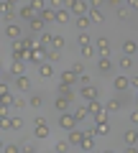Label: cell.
Masks as SVG:
<instances>
[{
	"mask_svg": "<svg viewBox=\"0 0 138 153\" xmlns=\"http://www.w3.org/2000/svg\"><path fill=\"white\" fill-rule=\"evenodd\" d=\"M77 117H74V112H61V117H59V125L61 128H64V130L66 133H69V130H74V128H77Z\"/></svg>",
	"mask_w": 138,
	"mask_h": 153,
	"instance_id": "obj_1",
	"label": "cell"
},
{
	"mask_svg": "<svg viewBox=\"0 0 138 153\" xmlns=\"http://www.w3.org/2000/svg\"><path fill=\"white\" fill-rule=\"evenodd\" d=\"M77 94H79L82 100H87V102H90V100H97V97H100V89H97V87H92V84H82Z\"/></svg>",
	"mask_w": 138,
	"mask_h": 153,
	"instance_id": "obj_2",
	"label": "cell"
},
{
	"mask_svg": "<svg viewBox=\"0 0 138 153\" xmlns=\"http://www.w3.org/2000/svg\"><path fill=\"white\" fill-rule=\"evenodd\" d=\"M87 112L92 115V117H100V115L107 112V110H105V105L100 102V97H97V100H90V102H87Z\"/></svg>",
	"mask_w": 138,
	"mask_h": 153,
	"instance_id": "obj_3",
	"label": "cell"
},
{
	"mask_svg": "<svg viewBox=\"0 0 138 153\" xmlns=\"http://www.w3.org/2000/svg\"><path fill=\"white\" fill-rule=\"evenodd\" d=\"M95 49H97L100 56H110V41H107L105 36H97V41H95Z\"/></svg>",
	"mask_w": 138,
	"mask_h": 153,
	"instance_id": "obj_4",
	"label": "cell"
},
{
	"mask_svg": "<svg viewBox=\"0 0 138 153\" xmlns=\"http://www.w3.org/2000/svg\"><path fill=\"white\" fill-rule=\"evenodd\" d=\"M77 79H79V76L74 74L72 69H64V71L59 74V84H69V87H74V84H77Z\"/></svg>",
	"mask_w": 138,
	"mask_h": 153,
	"instance_id": "obj_5",
	"label": "cell"
},
{
	"mask_svg": "<svg viewBox=\"0 0 138 153\" xmlns=\"http://www.w3.org/2000/svg\"><path fill=\"white\" fill-rule=\"evenodd\" d=\"M90 5L84 3V0H74L72 5H69V13H74V16H87Z\"/></svg>",
	"mask_w": 138,
	"mask_h": 153,
	"instance_id": "obj_6",
	"label": "cell"
},
{
	"mask_svg": "<svg viewBox=\"0 0 138 153\" xmlns=\"http://www.w3.org/2000/svg\"><path fill=\"white\" fill-rule=\"evenodd\" d=\"M28 28H31L33 33H44V31H46V21H44L41 16H36V18L28 21Z\"/></svg>",
	"mask_w": 138,
	"mask_h": 153,
	"instance_id": "obj_7",
	"label": "cell"
},
{
	"mask_svg": "<svg viewBox=\"0 0 138 153\" xmlns=\"http://www.w3.org/2000/svg\"><path fill=\"white\" fill-rule=\"evenodd\" d=\"M5 36L10 38V41H18V38H23V31H21V26H16V23H8L5 26Z\"/></svg>",
	"mask_w": 138,
	"mask_h": 153,
	"instance_id": "obj_8",
	"label": "cell"
},
{
	"mask_svg": "<svg viewBox=\"0 0 138 153\" xmlns=\"http://www.w3.org/2000/svg\"><path fill=\"white\" fill-rule=\"evenodd\" d=\"M0 18H5L8 23H10L13 18H16V8H13V5H8L5 0H3V3H0Z\"/></svg>",
	"mask_w": 138,
	"mask_h": 153,
	"instance_id": "obj_9",
	"label": "cell"
},
{
	"mask_svg": "<svg viewBox=\"0 0 138 153\" xmlns=\"http://www.w3.org/2000/svg\"><path fill=\"white\" fill-rule=\"evenodd\" d=\"M39 76H41V79H51V76H54V64L41 61V64H39Z\"/></svg>",
	"mask_w": 138,
	"mask_h": 153,
	"instance_id": "obj_10",
	"label": "cell"
},
{
	"mask_svg": "<svg viewBox=\"0 0 138 153\" xmlns=\"http://www.w3.org/2000/svg\"><path fill=\"white\" fill-rule=\"evenodd\" d=\"M113 87H115V92H125V89L131 87V79H128V76H115V79H113Z\"/></svg>",
	"mask_w": 138,
	"mask_h": 153,
	"instance_id": "obj_11",
	"label": "cell"
},
{
	"mask_svg": "<svg viewBox=\"0 0 138 153\" xmlns=\"http://www.w3.org/2000/svg\"><path fill=\"white\" fill-rule=\"evenodd\" d=\"M82 138H84V130H77V128L66 133V140L72 143V146H79V143H82Z\"/></svg>",
	"mask_w": 138,
	"mask_h": 153,
	"instance_id": "obj_12",
	"label": "cell"
},
{
	"mask_svg": "<svg viewBox=\"0 0 138 153\" xmlns=\"http://www.w3.org/2000/svg\"><path fill=\"white\" fill-rule=\"evenodd\" d=\"M16 89H18V92H28V89H31V79H28L26 74L16 76Z\"/></svg>",
	"mask_w": 138,
	"mask_h": 153,
	"instance_id": "obj_13",
	"label": "cell"
},
{
	"mask_svg": "<svg viewBox=\"0 0 138 153\" xmlns=\"http://www.w3.org/2000/svg\"><path fill=\"white\" fill-rule=\"evenodd\" d=\"M10 74H13V76H23V74H26V61H16V59H13Z\"/></svg>",
	"mask_w": 138,
	"mask_h": 153,
	"instance_id": "obj_14",
	"label": "cell"
},
{
	"mask_svg": "<svg viewBox=\"0 0 138 153\" xmlns=\"http://www.w3.org/2000/svg\"><path fill=\"white\" fill-rule=\"evenodd\" d=\"M18 16H21L23 21H31V18H36V16H39V13L33 10L31 5H23V8H18Z\"/></svg>",
	"mask_w": 138,
	"mask_h": 153,
	"instance_id": "obj_15",
	"label": "cell"
},
{
	"mask_svg": "<svg viewBox=\"0 0 138 153\" xmlns=\"http://www.w3.org/2000/svg\"><path fill=\"white\" fill-rule=\"evenodd\" d=\"M136 51H138V44L133 41V38H128V41H123V54H125V56H133Z\"/></svg>",
	"mask_w": 138,
	"mask_h": 153,
	"instance_id": "obj_16",
	"label": "cell"
},
{
	"mask_svg": "<svg viewBox=\"0 0 138 153\" xmlns=\"http://www.w3.org/2000/svg\"><path fill=\"white\" fill-rule=\"evenodd\" d=\"M69 105H72V100H69V97H56V100H54V107L59 110V112H66Z\"/></svg>",
	"mask_w": 138,
	"mask_h": 153,
	"instance_id": "obj_17",
	"label": "cell"
},
{
	"mask_svg": "<svg viewBox=\"0 0 138 153\" xmlns=\"http://www.w3.org/2000/svg\"><path fill=\"white\" fill-rule=\"evenodd\" d=\"M123 140H125V146H136V143H138V130H133V128L125 130V133H123Z\"/></svg>",
	"mask_w": 138,
	"mask_h": 153,
	"instance_id": "obj_18",
	"label": "cell"
},
{
	"mask_svg": "<svg viewBox=\"0 0 138 153\" xmlns=\"http://www.w3.org/2000/svg\"><path fill=\"white\" fill-rule=\"evenodd\" d=\"M59 94L61 97H69V100H77V92H74V87H69V84H59Z\"/></svg>",
	"mask_w": 138,
	"mask_h": 153,
	"instance_id": "obj_19",
	"label": "cell"
},
{
	"mask_svg": "<svg viewBox=\"0 0 138 153\" xmlns=\"http://www.w3.org/2000/svg\"><path fill=\"white\" fill-rule=\"evenodd\" d=\"M69 18H72L69 8H59V10H56V23H69Z\"/></svg>",
	"mask_w": 138,
	"mask_h": 153,
	"instance_id": "obj_20",
	"label": "cell"
},
{
	"mask_svg": "<svg viewBox=\"0 0 138 153\" xmlns=\"http://www.w3.org/2000/svg\"><path fill=\"white\" fill-rule=\"evenodd\" d=\"M97 66H100V71H105V74H107V71H113V61L107 59V56H100V59H97Z\"/></svg>",
	"mask_w": 138,
	"mask_h": 153,
	"instance_id": "obj_21",
	"label": "cell"
},
{
	"mask_svg": "<svg viewBox=\"0 0 138 153\" xmlns=\"http://www.w3.org/2000/svg\"><path fill=\"white\" fill-rule=\"evenodd\" d=\"M33 138H49V125H33Z\"/></svg>",
	"mask_w": 138,
	"mask_h": 153,
	"instance_id": "obj_22",
	"label": "cell"
},
{
	"mask_svg": "<svg viewBox=\"0 0 138 153\" xmlns=\"http://www.w3.org/2000/svg\"><path fill=\"white\" fill-rule=\"evenodd\" d=\"M87 16H90V21H92V23H102V18H105L102 13H100V8H90Z\"/></svg>",
	"mask_w": 138,
	"mask_h": 153,
	"instance_id": "obj_23",
	"label": "cell"
},
{
	"mask_svg": "<svg viewBox=\"0 0 138 153\" xmlns=\"http://www.w3.org/2000/svg\"><path fill=\"white\" fill-rule=\"evenodd\" d=\"M39 16L44 18L46 23H51V21H56V10H54V8H44V10H41Z\"/></svg>",
	"mask_w": 138,
	"mask_h": 153,
	"instance_id": "obj_24",
	"label": "cell"
},
{
	"mask_svg": "<svg viewBox=\"0 0 138 153\" xmlns=\"http://www.w3.org/2000/svg\"><path fill=\"white\" fill-rule=\"evenodd\" d=\"M69 148H72V143H69V140H56L54 153H69Z\"/></svg>",
	"mask_w": 138,
	"mask_h": 153,
	"instance_id": "obj_25",
	"label": "cell"
},
{
	"mask_svg": "<svg viewBox=\"0 0 138 153\" xmlns=\"http://www.w3.org/2000/svg\"><path fill=\"white\" fill-rule=\"evenodd\" d=\"M51 49H56V51H61V49H64V36L54 33V38H51Z\"/></svg>",
	"mask_w": 138,
	"mask_h": 153,
	"instance_id": "obj_26",
	"label": "cell"
},
{
	"mask_svg": "<svg viewBox=\"0 0 138 153\" xmlns=\"http://www.w3.org/2000/svg\"><path fill=\"white\" fill-rule=\"evenodd\" d=\"M41 105H44V97H41V94H33V97H28V107H33V110H39Z\"/></svg>",
	"mask_w": 138,
	"mask_h": 153,
	"instance_id": "obj_27",
	"label": "cell"
},
{
	"mask_svg": "<svg viewBox=\"0 0 138 153\" xmlns=\"http://www.w3.org/2000/svg\"><path fill=\"white\" fill-rule=\"evenodd\" d=\"M51 38H54V33L44 31V33H41V38H39V44H41V46H46V49H51Z\"/></svg>",
	"mask_w": 138,
	"mask_h": 153,
	"instance_id": "obj_28",
	"label": "cell"
},
{
	"mask_svg": "<svg viewBox=\"0 0 138 153\" xmlns=\"http://www.w3.org/2000/svg\"><path fill=\"white\" fill-rule=\"evenodd\" d=\"M120 107H123L120 100H107V102H105V110H107V112H118Z\"/></svg>",
	"mask_w": 138,
	"mask_h": 153,
	"instance_id": "obj_29",
	"label": "cell"
},
{
	"mask_svg": "<svg viewBox=\"0 0 138 153\" xmlns=\"http://www.w3.org/2000/svg\"><path fill=\"white\" fill-rule=\"evenodd\" d=\"M77 26L82 28V31H87V28L92 26V21H90V16H77Z\"/></svg>",
	"mask_w": 138,
	"mask_h": 153,
	"instance_id": "obj_30",
	"label": "cell"
},
{
	"mask_svg": "<svg viewBox=\"0 0 138 153\" xmlns=\"http://www.w3.org/2000/svg\"><path fill=\"white\" fill-rule=\"evenodd\" d=\"M95 128H97V135H102V138L110 135V123H97Z\"/></svg>",
	"mask_w": 138,
	"mask_h": 153,
	"instance_id": "obj_31",
	"label": "cell"
},
{
	"mask_svg": "<svg viewBox=\"0 0 138 153\" xmlns=\"http://www.w3.org/2000/svg\"><path fill=\"white\" fill-rule=\"evenodd\" d=\"M36 44H39V41H33V38H28V36H23V38H21V46H23V49H26V51L36 49Z\"/></svg>",
	"mask_w": 138,
	"mask_h": 153,
	"instance_id": "obj_32",
	"label": "cell"
},
{
	"mask_svg": "<svg viewBox=\"0 0 138 153\" xmlns=\"http://www.w3.org/2000/svg\"><path fill=\"white\" fill-rule=\"evenodd\" d=\"M59 59H61V56H59V51H56V49H49V51H46V61H49V64H56Z\"/></svg>",
	"mask_w": 138,
	"mask_h": 153,
	"instance_id": "obj_33",
	"label": "cell"
},
{
	"mask_svg": "<svg viewBox=\"0 0 138 153\" xmlns=\"http://www.w3.org/2000/svg\"><path fill=\"white\" fill-rule=\"evenodd\" d=\"M0 130H13V117H0Z\"/></svg>",
	"mask_w": 138,
	"mask_h": 153,
	"instance_id": "obj_34",
	"label": "cell"
},
{
	"mask_svg": "<svg viewBox=\"0 0 138 153\" xmlns=\"http://www.w3.org/2000/svg\"><path fill=\"white\" fill-rule=\"evenodd\" d=\"M69 69H72V71H74V74H77V76H82V74H87V71H84V64H82V61H74V64L69 66Z\"/></svg>",
	"mask_w": 138,
	"mask_h": 153,
	"instance_id": "obj_35",
	"label": "cell"
},
{
	"mask_svg": "<svg viewBox=\"0 0 138 153\" xmlns=\"http://www.w3.org/2000/svg\"><path fill=\"white\" fill-rule=\"evenodd\" d=\"M3 153H23V148L16 146V143H8V146L3 148Z\"/></svg>",
	"mask_w": 138,
	"mask_h": 153,
	"instance_id": "obj_36",
	"label": "cell"
},
{
	"mask_svg": "<svg viewBox=\"0 0 138 153\" xmlns=\"http://www.w3.org/2000/svg\"><path fill=\"white\" fill-rule=\"evenodd\" d=\"M28 5H31V8H33V10H36V13H41V10H44V8H46V3H44V0H31Z\"/></svg>",
	"mask_w": 138,
	"mask_h": 153,
	"instance_id": "obj_37",
	"label": "cell"
},
{
	"mask_svg": "<svg viewBox=\"0 0 138 153\" xmlns=\"http://www.w3.org/2000/svg\"><path fill=\"white\" fill-rule=\"evenodd\" d=\"M87 105H84V107H77V110H74V117H77V120H84V117H87Z\"/></svg>",
	"mask_w": 138,
	"mask_h": 153,
	"instance_id": "obj_38",
	"label": "cell"
},
{
	"mask_svg": "<svg viewBox=\"0 0 138 153\" xmlns=\"http://www.w3.org/2000/svg\"><path fill=\"white\" fill-rule=\"evenodd\" d=\"M79 54H82L84 59H92V56H95V49H92V44H90V46H82V51H79Z\"/></svg>",
	"mask_w": 138,
	"mask_h": 153,
	"instance_id": "obj_39",
	"label": "cell"
},
{
	"mask_svg": "<svg viewBox=\"0 0 138 153\" xmlns=\"http://www.w3.org/2000/svg\"><path fill=\"white\" fill-rule=\"evenodd\" d=\"M26 105H28V100H23V97H13V107H16V110H23Z\"/></svg>",
	"mask_w": 138,
	"mask_h": 153,
	"instance_id": "obj_40",
	"label": "cell"
},
{
	"mask_svg": "<svg viewBox=\"0 0 138 153\" xmlns=\"http://www.w3.org/2000/svg\"><path fill=\"white\" fill-rule=\"evenodd\" d=\"M77 41H79V46H90V44H92V38H90L87 33H79V36H77Z\"/></svg>",
	"mask_w": 138,
	"mask_h": 153,
	"instance_id": "obj_41",
	"label": "cell"
},
{
	"mask_svg": "<svg viewBox=\"0 0 138 153\" xmlns=\"http://www.w3.org/2000/svg\"><path fill=\"white\" fill-rule=\"evenodd\" d=\"M120 69H133V59L131 56H123L120 59Z\"/></svg>",
	"mask_w": 138,
	"mask_h": 153,
	"instance_id": "obj_42",
	"label": "cell"
},
{
	"mask_svg": "<svg viewBox=\"0 0 138 153\" xmlns=\"http://www.w3.org/2000/svg\"><path fill=\"white\" fill-rule=\"evenodd\" d=\"M115 13H118V18H120V21H128V18H131V13H128L125 8H115Z\"/></svg>",
	"mask_w": 138,
	"mask_h": 153,
	"instance_id": "obj_43",
	"label": "cell"
},
{
	"mask_svg": "<svg viewBox=\"0 0 138 153\" xmlns=\"http://www.w3.org/2000/svg\"><path fill=\"white\" fill-rule=\"evenodd\" d=\"M8 115H10V105L0 102V117H8Z\"/></svg>",
	"mask_w": 138,
	"mask_h": 153,
	"instance_id": "obj_44",
	"label": "cell"
},
{
	"mask_svg": "<svg viewBox=\"0 0 138 153\" xmlns=\"http://www.w3.org/2000/svg\"><path fill=\"white\" fill-rule=\"evenodd\" d=\"M0 97H10V87L5 82H0Z\"/></svg>",
	"mask_w": 138,
	"mask_h": 153,
	"instance_id": "obj_45",
	"label": "cell"
},
{
	"mask_svg": "<svg viewBox=\"0 0 138 153\" xmlns=\"http://www.w3.org/2000/svg\"><path fill=\"white\" fill-rule=\"evenodd\" d=\"M21 128H23V120L21 117H13V130H21Z\"/></svg>",
	"mask_w": 138,
	"mask_h": 153,
	"instance_id": "obj_46",
	"label": "cell"
},
{
	"mask_svg": "<svg viewBox=\"0 0 138 153\" xmlns=\"http://www.w3.org/2000/svg\"><path fill=\"white\" fill-rule=\"evenodd\" d=\"M128 120H131V123H133V125H138V110H133V112H131V115H128Z\"/></svg>",
	"mask_w": 138,
	"mask_h": 153,
	"instance_id": "obj_47",
	"label": "cell"
},
{
	"mask_svg": "<svg viewBox=\"0 0 138 153\" xmlns=\"http://www.w3.org/2000/svg\"><path fill=\"white\" fill-rule=\"evenodd\" d=\"M36 151V148H33V143H26V146H23V153H33Z\"/></svg>",
	"mask_w": 138,
	"mask_h": 153,
	"instance_id": "obj_48",
	"label": "cell"
},
{
	"mask_svg": "<svg viewBox=\"0 0 138 153\" xmlns=\"http://www.w3.org/2000/svg\"><path fill=\"white\" fill-rule=\"evenodd\" d=\"M61 3H64V0H51V8H54V10H59Z\"/></svg>",
	"mask_w": 138,
	"mask_h": 153,
	"instance_id": "obj_49",
	"label": "cell"
},
{
	"mask_svg": "<svg viewBox=\"0 0 138 153\" xmlns=\"http://www.w3.org/2000/svg\"><path fill=\"white\" fill-rule=\"evenodd\" d=\"M128 8L131 10H138V0H128Z\"/></svg>",
	"mask_w": 138,
	"mask_h": 153,
	"instance_id": "obj_50",
	"label": "cell"
},
{
	"mask_svg": "<svg viewBox=\"0 0 138 153\" xmlns=\"http://www.w3.org/2000/svg\"><path fill=\"white\" fill-rule=\"evenodd\" d=\"M131 87H133V89L138 92V76H133V79H131Z\"/></svg>",
	"mask_w": 138,
	"mask_h": 153,
	"instance_id": "obj_51",
	"label": "cell"
},
{
	"mask_svg": "<svg viewBox=\"0 0 138 153\" xmlns=\"http://www.w3.org/2000/svg\"><path fill=\"white\" fill-rule=\"evenodd\" d=\"M90 3H92V8H100L102 3H105V0H90Z\"/></svg>",
	"mask_w": 138,
	"mask_h": 153,
	"instance_id": "obj_52",
	"label": "cell"
},
{
	"mask_svg": "<svg viewBox=\"0 0 138 153\" xmlns=\"http://www.w3.org/2000/svg\"><path fill=\"white\" fill-rule=\"evenodd\" d=\"M125 153H138V148H136V146H128V148H125Z\"/></svg>",
	"mask_w": 138,
	"mask_h": 153,
	"instance_id": "obj_53",
	"label": "cell"
},
{
	"mask_svg": "<svg viewBox=\"0 0 138 153\" xmlns=\"http://www.w3.org/2000/svg\"><path fill=\"white\" fill-rule=\"evenodd\" d=\"M5 3H8V5H13V8H16L18 3H21V0H5Z\"/></svg>",
	"mask_w": 138,
	"mask_h": 153,
	"instance_id": "obj_54",
	"label": "cell"
},
{
	"mask_svg": "<svg viewBox=\"0 0 138 153\" xmlns=\"http://www.w3.org/2000/svg\"><path fill=\"white\" fill-rule=\"evenodd\" d=\"M107 3H110L113 8H118V5H120V0H107Z\"/></svg>",
	"mask_w": 138,
	"mask_h": 153,
	"instance_id": "obj_55",
	"label": "cell"
},
{
	"mask_svg": "<svg viewBox=\"0 0 138 153\" xmlns=\"http://www.w3.org/2000/svg\"><path fill=\"white\" fill-rule=\"evenodd\" d=\"M64 3H66V8H69V5H72V3H74V0H64Z\"/></svg>",
	"mask_w": 138,
	"mask_h": 153,
	"instance_id": "obj_56",
	"label": "cell"
},
{
	"mask_svg": "<svg viewBox=\"0 0 138 153\" xmlns=\"http://www.w3.org/2000/svg\"><path fill=\"white\" fill-rule=\"evenodd\" d=\"M100 153H115V151H110V148H107V151H100Z\"/></svg>",
	"mask_w": 138,
	"mask_h": 153,
	"instance_id": "obj_57",
	"label": "cell"
},
{
	"mask_svg": "<svg viewBox=\"0 0 138 153\" xmlns=\"http://www.w3.org/2000/svg\"><path fill=\"white\" fill-rule=\"evenodd\" d=\"M3 148H5V146H3V140H0V153H3Z\"/></svg>",
	"mask_w": 138,
	"mask_h": 153,
	"instance_id": "obj_58",
	"label": "cell"
},
{
	"mask_svg": "<svg viewBox=\"0 0 138 153\" xmlns=\"http://www.w3.org/2000/svg\"><path fill=\"white\" fill-rule=\"evenodd\" d=\"M0 82H3V71H0Z\"/></svg>",
	"mask_w": 138,
	"mask_h": 153,
	"instance_id": "obj_59",
	"label": "cell"
},
{
	"mask_svg": "<svg viewBox=\"0 0 138 153\" xmlns=\"http://www.w3.org/2000/svg\"><path fill=\"white\" fill-rule=\"evenodd\" d=\"M136 100H138V92H136Z\"/></svg>",
	"mask_w": 138,
	"mask_h": 153,
	"instance_id": "obj_60",
	"label": "cell"
},
{
	"mask_svg": "<svg viewBox=\"0 0 138 153\" xmlns=\"http://www.w3.org/2000/svg\"><path fill=\"white\" fill-rule=\"evenodd\" d=\"M0 3H3V0H0Z\"/></svg>",
	"mask_w": 138,
	"mask_h": 153,
	"instance_id": "obj_61",
	"label": "cell"
},
{
	"mask_svg": "<svg viewBox=\"0 0 138 153\" xmlns=\"http://www.w3.org/2000/svg\"><path fill=\"white\" fill-rule=\"evenodd\" d=\"M33 153H36V151H33Z\"/></svg>",
	"mask_w": 138,
	"mask_h": 153,
	"instance_id": "obj_62",
	"label": "cell"
}]
</instances>
